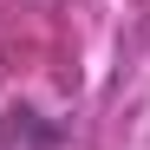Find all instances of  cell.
Returning a JSON list of instances; mask_svg holds the SVG:
<instances>
[{"mask_svg":"<svg viewBox=\"0 0 150 150\" xmlns=\"http://www.w3.org/2000/svg\"><path fill=\"white\" fill-rule=\"evenodd\" d=\"M0 144H7V150H59L65 131H59L52 117H39L33 105H13L7 124H0Z\"/></svg>","mask_w":150,"mask_h":150,"instance_id":"6da1fadb","label":"cell"}]
</instances>
